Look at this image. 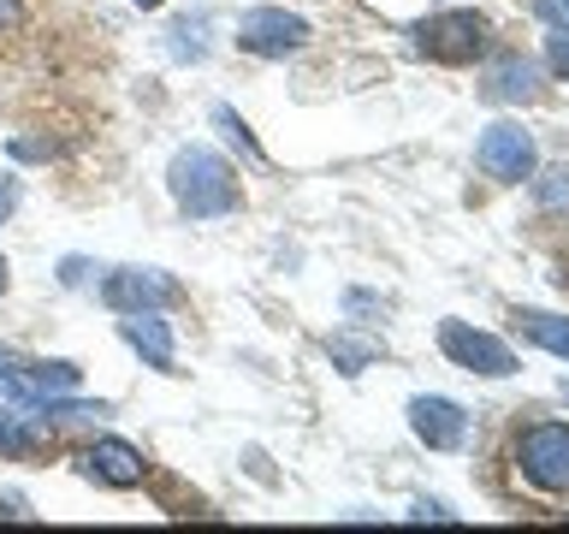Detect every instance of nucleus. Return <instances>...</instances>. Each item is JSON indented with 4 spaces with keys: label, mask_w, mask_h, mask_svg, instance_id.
Returning <instances> with one entry per match:
<instances>
[{
    "label": "nucleus",
    "mask_w": 569,
    "mask_h": 534,
    "mask_svg": "<svg viewBox=\"0 0 569 534\" xmlns=\"http://www.w3.org/2000/svg\"><path fill=\"white\" fill-rule=\"evenodd\" d=\"M167 190H172V202L184 220H226V214H238V202H243L231 167L213 149H202V142H190V149L172 155Z\"/></svg>",
    "instance_id": "f257e3e1"
},
{
    "label": "nucleus",
    "mask_w": 569,
    "mask_h": 534,
    "mask_svg": "<svg viewBox=\"0 0 569 534\" xmlns=\"http://www.w3.org/2000/svg\"><path fill=\"white\" fill-rule=\"evenodd\" d=\"M487 42H492V30L480 12H433L416 24V48L439 66H469L487 53Z\"/></svg>",
    "instance_id": "f03ea898"
},
{
    "label": "nucleus",
    "mask_w": 569,
    "mask_h": 534,
    "mask_svg": "<svg viewBox=\"0 0 569 534\" xmlns=\"http://www.w3.org/2000/svg\"><path fill=\"white\" fill-rule=\"evenodd\" d=\"M516 469L540 493H569V422H533L516 439Z\"/></svg>",
    "instance_id": "7ed1b4c3"
},
{
    "label": "nucleus",
    "mask_w": 569,
    "mask_h": 534,
    "mask_svg": "<svg viewBox=\"0 0 569 534\" xmlns=\"http://www.w3.org/2000/svg\"><path fill=\"white\" fill-rule=\"evenodd\" d=\"M475 167L487 178H498V185H522V178H533V167H540V149H533V137L522 125L498 119V125H487V137L475 142Z\"/></svg>",
    "instance_id": "20e7f679"
},
{
    "label": "nucleus",
    "mask_w": 569,
    "mask_h": 534,
    "mask_svg": "<svg viewBox=\"0 0 569 534\" xmlns=\"http://www.w3.org/2000/svg\"><path fill=\"white\" fill-rule=\"evenodd\" d=\"M309 42V24H302L297 12L284 7H249L238 18V48L243 53H261V60H284V53H297Z\"/></svg>",
    "instance_id": "39448f33"
},
{
    "label": "nucleus",
    "mask_w": 569,
    "mask_h": 534,
    "mask_svg": "<svg viewBox=\"0 0 569 534\" xmlns=\"http://www.w3.org/2000/svg\"><path fill=\"white\" fill-rule=\"evenodd\" d=\"M439 345H445V356H451L457 368H469V374H487V380H505V374H516V356H510L505 338L480 333V327H469V320H445V327H439Z\"/></svg>",
    "instance_id": "423d86ee"
},
{
    "label": "nucleus",
    "mask_w": 569,
    "mask_h": 534,
    "mask_svg": "<svg viewBox=\"0 0 569 534\" xmlns=\"http://www.w3.org/2000/svg\"><path fill=\"white\" fill-rule=\"evenodd\" d=\"M172 297H178V285L160 267H113L101 279V303L113 315H149V309H167Z\"/></svg>",
    "instance_id": "0eeeda50"
},
{
    "label": "nucleus",
    "mask_w": 569,
    "mask_h": 534,
    "mask_svg": "<svg viewBox=\"0 0 569 534\" xmlns=\"http://www.w3.org/2000/svg\"><path fill=\"white\" fill-rule=\"evenodd\" d=\"M409 427H416V439L427 452H462L469 445V409L451 404V398H409Z\"/></svg>",
    "instance_id": "6e6552de"
},
{
    "label": "nucleus",
    "mask_w": 569,
    "mask_h": 534,
    "mask_svg": "<svg viewBox=\"0 0 569 534\" xmlns=\"http://www.w3.org/2000/svg\"><path fill=\"white\" fill-rule=\"evenodd\" d=\"M0 392L18 404H48V398H66V392H78V368L71 363H18L7 368V380H0Z\"/></svg>",
    "instance_id": "1a4fd4ad"
},
{
    "label": "nucleus",
    "mask_w": 569,
    "mask_h": 534,
    "mask_svg": "<svg viewBox=\"0 0 569 534\" xmlns=\"http://www.w3.org/2000/svg\"><path fill=\"white\" fill-rule=\"evenodd\" d=\"M119 338H124V345H131L154 374H172V368H178V345H172V327L160 320V309H149V315H119Z\"/></svg>",
    "instance_id": "9d476101"
},
{
    "label": "nucleus",
    "mask_w": 569,
    "mask_h": 534,
    "mask_svg": "<svg viewBox=\"0 0 569 534\" xmlns=\"http://www.w3.org/2000/svg\"><path fill=\"white\" fill-rule=\"evenodd\" d=\"M83 469L107 481V487H142V475H149V457L137 452L131 439H96L83 452Z\"/></svg>",
    "instance_id": "9b49d317"
},
{
    "label": "nucleus",
    "mask_w": 569,
    "mask_h": 534,
    "mask_svg": "<svg viewBox=\"0 0 569 534\" xmlns=\"http://www.w3.org/2000/svg\"><path fill=\"white\" fill-rule=\"evenodd\" d=\"M48 434V416L36 404H0V457H30Z\"/></svg>",
    "instance_id": "f8f14e48"
},
{
    "label": "nucleus",
    "mask_w": 569,
    "mask_h": 534,
    "mask_svg": "<svg viewBox=\"0 0 569 534\" xmlns=\"http://www.w3.org/2000/svg\"><path fill=\"white\" fill-rule=\"evenodd\" d=\"M480 96L487 101H533L540 96V71H533V60H522V53H505V60H492Z\"/></svg>",
    "instance_id": "ddd939ff"
},
{
    "label": "nucleus",
    "mask_w": 569,
    "mask_h": 534,
    "mask_svg": "<svg viewBox=\"0 0 569 534\" xmlns=\"http://www.w3.org/2000/svg\"><path fill=\"white\" fill-rule=\"evenodd\" d=\"M516 327H522V333H528L540 350H551V356H563V363H569V320H563V315L522 309V315H516Z\"/></svg>",
    "instance_id": "4468645a"
},
{
    "label": "nucleus",
    "mask_w": 569,
    "mask_h": 534,
    "mask_svg": "<svg viewBox=\"0 0 569 534\" xmlns=\"http://www.w3.org/2000/svg\"><path fill=\"white\" fill-rule=\"evenodd\" d=\"M533 202L551 220H569V167H551L546 178H533Z\"/></svg>",
    "instance_id": "2eb2a0df"
},
{
    "label": "nucleus",
    "mask_w": 569,
    "mask_h": 534,
    "mask_svg": "<svg viewBox=\"0 0 569 534\" xmlns=\"http://www.w3.org/2000/svg\"><path fill=\"white\" fill-rule=\"evenodd\" d=\"M213 125H220V131H226V142H238V149L243 155H261V142L256 137H249V125L238 119V113H231V107L220 101V107H213Z\"/></svg>",
    "instance_id": "dca6fc26"
},
{
    "label": "nucleus",
    "mask_w": 569,
    "mask_h": 534,
    "mask_svg": "<svg viewBox=\"0 0 569 534\" xmlns=\"http://www.w3.org/2000/svg\"><path fill=\"white\" fill-rule=\"evenodd\" d=\"M327 350L338 356V363H345V374H362V368H368V356H373L368 345H350V338H327Z\"/></svg>",
    "instance_id": "f3484780"
},
{
    "label": "nucleus",
    "mask_w": 569,
    "mask_h": 534,
    "mask_svg": "<svg viewBox=\"0 0 569 534\" xmlns=\"http://www.w3.org/2000/svg\"><path fill=\"white\" fill-rule=\"evenodd\" d=\"M18 196H24V185H18V172H0V226L12 220V208H18Z\"/></svg>",
    "instance_id": "a211bd4d"
},
{
    "label": "nucleus",
    "mask_w": 569,
    "mask_h": 534,
    "mask_svg": "<svg viewBox=\"0 0 569 534\" xmlns=\"http://www.w3.org/2000/svg\"><path fill=\"white\" fill-rule=\"evenodd\" d=\"M540 18H546L558 36H569V0H540Z\"/></svg>",
    "instance_id": "6ab92c4d"
},
{
    "label": "nucleus",
    "mask_w": 569,
    "mask_h": 534,
    "mask_svg": "<svg viewBox=\"0 0 569 534\" xmlns=\"http://www.w3.org/2000/svg\"><path fill=\"white\" fill-rule=\"evenodd\" d=\"M546 60H551V71H558V78H569V36H551Z\"/></svg>",
    "instance_id": "aec40b11"
},
{
    "label": "nucleus",
    "mask_w": 569,
    "mask_h": 534,
    "mask_svg": "<svg viewBox=\"0 0 569 534\" xmlns=\"http://www.w3.org/2000/svg\"><path fill=\"white\" fill-rule=\"evenodd\" d=\"M7 368H12V350H7V345H0V380H7Z\"/></svg>",
    "instance_id": "412c9836"
},
{
    "label": "nucleus",
    "mask_w": 569,
    "mask_h": 534,
    "mask_svg": "<svg viewBox=\"0 0 569 534\" xmlns=\"http://www.w3.org/2000/svg\"><path fill=\"white\" fill-rule=\"evenodd\" d=\"M131 7H142V12H154V7H167V0H131Z\"/></svg>",
    "instance_id": "4be33fe9"
},
{
    "label": "nucleus",
    "mask_w": 569,
    "mask_h": 534,
    "mask_svg": "<svg viewBox=\"0 0 569 534\" xmlns=\"http://www.w3.org/2000/svg\"><path fill=\"white\" fill-rule=\"evenodd\" d=\"M12 7H18V0H0V24H7V18H12Z\"/></svg>",
    "instance_id": "5701e85b"
},
{
    "label": "nucleus",
    "mask_w": 569,
    "mask_h": 534,
    "mask_svg": "<svg viewBox=\"0 0 569 534\" xmlns=\"http://www.w3.org/2000/svg\"><path fill=\"white\" fill-rule=\"evenodd\" d=\"M0 297H7V261H0Z\"/></svg>",
    "instance_id": "b1692460"
},
{
    "label": "nucleus",
    "mask_w": 569,
    "mask_h": 534,
    "mask_svg": "<svg viewBox=\"0 0 569 534\" xmlns=\"http://www.w3.org/2000/svg\"><path fill=\"white\" fill-rule=\"evenodd\" d=\"M0 516H12V511H7V498H0Z\"/></svg>",
    "instance_id": "393cba45"
}]
</instances>
